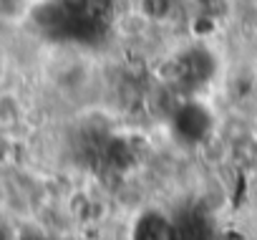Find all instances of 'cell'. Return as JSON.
I'll return each mask as SVG.
<instances>
[{
    "label": "cell",
    "instance_id": "cell-2",
    "mask_svg": "<svg viewBox=\"0 0 257 240\" xmlns=\"http://www.w3.org/2000/svg\"><path fill=\"white\" fill-rule=\"evenodd\" d=\"M3 71H6V56H3V51H0V76H3Z\"/></svg>",
    "mask_w": 257,
    "mask_h": 240
},
{
    "label": "cell",
    "instance_id": "cell-1",
    "mask_svg": "<svg viewBox=\"0 0 257 240\" xmlns=\"http://www.w3.org/2000/svg\"><path fill=\"white\" fill-rule=\"evenodd\" d=\"M137 240H174V227L157 215H147L144 220H139Z\"/></svg>",
    "mask_w": 257,
    "mask_h": 240
}]
</instances>
